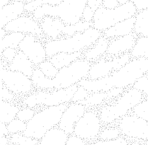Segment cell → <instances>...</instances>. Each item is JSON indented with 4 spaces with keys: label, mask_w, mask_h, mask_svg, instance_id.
<instances>
[{
    "label": "cell",
    "mask_w": 148,
    "mask_h": 145,
    "mask_svg": "<svg viewBox=\"0 0 148 145\" xmlns=\"http://www.w3.org/2000/svg\"><path fill=\"white\" fill-rule=\"evenodd\" d=\"M116 1L119 3V5H121V4H124L127 3V1H129V0H116Z\"/></svg>",
    "instance_id": "53"
},
{
    "label": "cell",
    "mask_w": 148,
    "mask_h": 145,
    "mask_svg": "<svg viewBox=\"0 0 148 145\" xmlns=\"http://www.w3.org/2000/svg\"><path fill=\"white\" fill-rule=\"evenodd\" d=\"M6 67L10 70L21 72L23 75L31 77L36 67L24 53L18 50L13 60L8 64Z\"/></svg>",
    "instance_id": "21"
},
{
    "label": "cell",
    "mask_w": 148,
    "mask_h": 145,
    "mask_svg": "<svg viewBox=\"0 0 148 145\" xmlns=\"http://www.w3.org/2000/svg\"><path fill=\"white\" fill-rule=\"evenodd\" d=\"M91 27H92V22H86L83 20H80L74 24H66L62 31V36L70 37L77 33L84 32Z\"/></svg>",
    "instance_id": "29"
},
{
    "label": "cell",
    "mask_w": 148,
    "mask_h": 145,
    "mask_svg": "<svg viewBox=\"0 0 148 145\" xmlns=\"http://www.w3.org/2000/svg\"><path fill=\"white\" fill-rule=\"evenodd\" d=\"M18 52V49L12 48H7L3 51L2 55H1V59L6 63V64H9L14 60V57L16 55Z\"/></svg>",
    "instance_id": "41"
},
{
    "label": "cell",
    "mask_w": 148,
    "mask_h": 145,
    "mask_svg": "<svg viewBox=\"0 0 148 145\" xmlns=\"http://www.w3.org/2000/svg\"><path fill=\"white\" fill-rule=\"evenodd\" d=\"M147 83H148V75L147 74H145V75H143V76L140 77V78H138V79L135 81V83H133L132 87H133V89L140 91L141 93H143V94H144V96H145L146 97H147V95H148Z\"/></svg>",
    "instance_id": "37"
},
{
    "label": "cell",
    "mask_w": 148,
    "mask_h": 145,
    "mask_svg": "<svg viewBox=\"0 0 148 145\" xmlns=\"http://www.w3.org/2000/svg\"><path fill=\"white\" fill-rule=\"evenodd\" d=\"M39 23L44 41L56 40L62 36V31L65 24L60 18L46 16L39 21Z\"/></svg>",
    "instance_id": "17"
},
{
    "label": "cell",
    "mask_w": 148,
    "mask_h": 145,
    "mask_svg": "<svg viewBox=\"0 0 148 145\" xmlns=\"http://www.w3.org/2000/svg\"><path fill=\"white\" fill-rule=\"evenodd\" d=\"M20 106L14 101L0 100V122L8 124L16 118Z\"/></svg>",
    "instance_id": "24"
},
{
    "label": "cell",
    "mask_w": 148,
    "mask_h": 145,
    "mask_svg": "<svg viewBox=\"0 0 148 145\" xmlns=\"http://www.w3.org/2000/svg\"><path fill=\"white\" fill-rule=\"evenodd\" d=\"M89 95V93L81 86H79L77 89L76 91L74 94L72 98L71 102L73 103H81L82 101L85 100Z\"/></svg>",
    "instance_id": "39"
},
{
    "label": "cell",
    "mask_w": 148,
    "mask_h": 145,
    "mask_svg": "<svg viewBox=\"0 0 148 145\" xmlns=\"http://www.w3.org/2000/svg\"><path fill=\"white\" fill-rule=\"evenodd\" d=\"M109 40L101 36L97 41L84 52H82V58L93 63L105 56L106 54Z\"/></svg>",
    "instance_id": "22"
},
{
    "label": "cell",
    "mask_w": 148,
    "mask_h": 145,
    "mask_svg": "<svg viewBox=\"0 0 148 145\" xmlns=\"http://www.w3.org/2000/svg\"><path fill=\"white\" fill-rule=\"evenodd\" d=\"M134 18L133 32L138 36L148 37V9L137 12Z\"/></svg>",
    "instance_id": "26"
},
{
    "label": "cell",
    "mask_w": 148,
    "mask_h": 145,
    "mask_svg": "<svg viewBox=\"0 0 148 145\" xmlns=\"http://www.w3.org/2000/svg\"><path fill=\"white\" fill-rule=\"evenodd\" d=\"M7 129L9 135L23 133L26 129V122L20 120L19 119L16 118L7 124Z\"/></svg>",
    "instance_id": "35"
},
{
    "label": "cell",
    "mask_w": 148,
    "mask_h": 145,
    "mask_svg": "<svg viewBox=\"0 0 148 145\" xmlns=\"http://www.w3.org/2000/svg\"><path fill=\"white\" fill-rule=\"evenodd\" d=\"M131 58H148V37L138 36L129 53Z\"/></svg>",
    "instance_id": "28"
},
{
    "label": "cell",
    "mask_w": 148,
    "mask_h": 145,
    "mask_svg": "<svg viewBox=\"0 0 148 145\" xmlns=\"http://www.w3.org/2000/svg\"><path fill=\"white\" fill-rule=\"evenodd\" d=\"M82 57V52L74 53H60L50 57V58H48V60L54 64L57 69H60L62 67L70 65L74 61Z\"/></svg>",
    "instance_id": "25"
},
{
    "label": "cell",
    "mask_w": 148,
    "mask_h": 145,
    "mask_svg": "<svg viewBox=\"0 0 148 145\" xmlns=\"http://www.w3.org/2000/svg\"><path fill=\"white\" fill-rule=\"evenodd\" d=\"M130 59L131 57L129 53L113 57H108L106 55L102 57L96 62L92 63L87 78L96 80L108 76L113 71L118 70L123 67Z\"/></svg>",
    "instance_id": "12"
},
{
    "label": "cell",
    "mask_w": 148,
    "mask_h": 145,
    "mask_svg": "<svg viewBox=\"0 0 148 145\" xmlns=\"http://www.w3.org/2000/svg\"><path fill=\"white\" fill-rule=\"evenodd\" d=\"M36 112V109L23 106L22 108H20V109L18 110V113L16 114V118L19 119L20 120L23 121V122H27L28 121H29L31 118L34 117Z\"/></svg>",
    "instance_id": "38"
},
{
    "label": "cell",
    "mask_w": 148,
    "mask_h": 145,
    "mask_svg": "<svg viewBox=\"0 0 148 145\" xmlns=\"http://www.w3.org/2000/svg\"><path fill=\"white\" fill-rule=\"evenodd\" d=\"M11 145H38L39 140L26 136L23 133L9 135Z\"/></svg>",
    "instance_id": "30"
},
{
    "label": "cell",
    "mask_w": 148,
    "mask_h": 145,
    "mask_svg": "<svg viewBox=\"0 0 148 145\" xmlns=\"http://www.w3.org/2000/svg\"><path fill=\"white\" fill-rule=\"evenodd\" d=\"M78 87L75 84L67 89L53 90H34L32 93L21 98L23 106L36 108L68 104Z\"/></svg>",
    "instance_id": "7"
},
{
    "label": "cell",
    "mask_w": 148,
    "mask_h": 145,
    "mask_svg": "<svg viewBox=\"0 0 148 145\" xmlns=\"http://www.w3.org/2000/svg\"><path fill=\"white\" fill-rule=\"evenodd\" d=\"M94 12L88 6H86L84 8V11L82 13V20L86 22H92L93 18H94Z\"/></svg>",
    "instance_id": "44"
},
{
    "label": "cell",
    "mask_w": 148,
    "mask_h": 145,
    "mask_svg": "<svg viewBox=\"0 0 148 145\" xmlns=\"http://www.w3.org/2000/svg\"><path fill=\"white\" fill-rule=\"evenodd\" d=\"M86 111V108L83 104L70 102L67 104L62 113L58 127L65 132L67 135H73L75 124Z\"/></svg>",
    "instance_id": "15"
},
{
    "label": "cell",
    "mask_w": 148,
    "mask_h": 145,
    "mask_svg": "<svg viewBox=\"0 0 148 145\" xmlns=\"http://www.w3.org/2000/svg\"><path fill=\"white\" fill-rule=\"evenodd\" d=\"M0 79L14 95L26 96L35 90L31 77L23 73L4 67L0 70Z\"/></svg>",
    "instance_id": "11"
},
{
    "label": "cell",
    "mask_w": 148,
    "mask_h": 145,
    "mask_svg": "<svg viewBox=\"0 0 148 145\" xmlns=\"http://www.w3.org/2000/svg\"><path fill=\"white\" fill-rule=\"evenodd\" d=\"M102 126L98 109L89 108L75 124L73 135L86 142L95 141L98 138Z\"/></svg>",
    "instance_id": "9"
},
{
    "label": "cell",
    "mask_w": 148,
    "mask_h": 145,
    "mask_svg": "<svg viewBox=\"0 0 148 145\" xmlns=\"http://www.w3.org/2000/svg\"><path fill=\"white\" fill-rule=\"evenodd\" d=\"M137 10L130 1L113 9L99 7L94 12L92 27L103 32L116 23L135 16Z\"/></svg>",
    "instance_id": "8"
},
{
    "label": "cell",
    "mask_w": 148,
    "mask_h": 145,
    "mask_svg": "<svg viewBox=\"0 0 148 145\" xmlns=\"http://www.w3.org/2000/svg\"><path fill=\"white\" fill-rule=\"evenodd\" d=\"M10 144V140L9 135H4L0 137V145H9Z\"/></svg>",
    "instance_id": "47"
},
{
    "label": "cell",
    "mask_w": 148,
    "mask_h": 145,
    "mask_svg": "<svg viewBox=\"0 0 148 145\" xmlns=\"http://www.w3.org/2000/svg\"><path fill=\"white\" fill-rule=\"evenodd\" d=\"M18 50L24 53L35 67L48 59L44 40L32 34L25 35Z\"/></svg>",
    "instance_id": "13"
},
{
    "label": "cell",
    "mask_w": 148,
    "mask_h": 145,
    "mask_svg": "<svg viewBox=\"0 0 148 145\" xmlns=\"http://www.w3.org/2000/svg\"><path fill=\"white\" fill-rule=\"evenodd\" d=\"M119 127L121 135L127 140L147 142L148 122L132 113L121 118L115 123Z\"/></svg>",
    "instance_id": "10"
},
{
    "label": "cell",
    "mask_w": 148,
    "mask_h": 145,
    "mask_svg": "<svg viewBox=\"0 0 148 145\" xmlns=\"http://www.w3.org/2000/svg\"><path fill=\"white\" fill-rule=\"evenodd\" d=\"M24 13V4L21 2L11 1L9 4L0 8V37H4L7 34L4 30L7 23Z\"/></svg>",
    "instance_id": "18"
},
{
    "label": "cell",
    "mask_w": 148,
    "mask_h": 145,
    "mask_svg": "<svg viewBox=\"0 0 148 145\" xmlns=\"http://www.w3.org/2000/svg\"><path fill=\"white\" fill-rule=\"evenodd\" d=\"M86 6V0H62L56 6L43 4L36 9L31 14L38 21L43 17L49 16L60 18L65 25L74 24L82 20Z\"/></svg>",
    "instance_id": "5"
},
{
    "label": "cell",
    "mask_w": 148,
    "mask_h": 145,
    "mask_svg": "<svg viewBox=\"0 0 148 145\" xmlns=\"http://www.w3.org/2000/svg\"><path fill=\"white\" fill-rule=\"evenodd\" d=\"M25 34L22 33H7L4 37H0V59L3 51L7 48L18 49V45L24 38Z\"/></svg>",
    "instance_id": "27"
},
{
    "label": "cell",
    "mask_w": 148,
    "mask_h": 145,
    "mask_svg": "<svg viewBox=\"0 0 148 145\" xmlns=\"http://www.w3.org/2000/svg\"><path fill=\"white\" fill-rule=\"evenodd\" d=\"M128 145H148V144L147 142H141V141H139V140H135V141L132 142H129Z\"/></svg>",
    "instance_id": "49"
},
{
    "label": "cell",
    "mask_w": 148,
    "mask_h": 145,
    "mask_svg": "<svg viewBox=\"0 0 148 145\" xmlns=\"http://www.w3.org/2000/svg\"><path fill=\"white\" fill-rule=\"evenodd\" d=\"M5 67H7V64H6V63L4 62L2 60H0V70Z\"/></svg>",
    "instance_id": "52"
},
{
    "label": "cell",
    "mask_w": 148,
    "mask_h": 145,
    "mask_svg": "<svg viewBox=\"0 0 148 145\" xmlns=\"http://www.w3.org/2000/svg\"><path fill=\"white\" fill-rule=\"evenodd\" d=\"M134 22V16L119 22L111 27L103 31L102 36H104L108 40L126 36V35L133 32Z\"/></svg>",
    "instance_id": "20"
},
{
    "label": "cell",
    "mask_w": 148,
    "mask_h": 145,
    "mask_svg": "<svg viewBox=\"0 0 148 145\" xmlns=\"http://www.w3.org/2000/svg\"><path fill=\"white\" fill-rule=\"evenodd\" d=\"M123 89L115 88L105 92H95L89 94V96L85 100L82 101V104L85 105L86 109L89 108H96L97 106H101L103 103H108L109 101L116 98L122 94L124 91Z\"/></svg>",
    "instance_id": "19"
},
{
    "label": "cell",
    "mask_w": 148,
    "mask_h": 145,
    "mask_svg": "<svg viewBox=\"0 0 148 145\" xmlns=\"http://www.w3.org/2000/svg\"><path fill=\"white\" fill-rule=\"evenodd\" d=\"M92 63L84 58L74 61L70 65L58 69L54 78L45 77L38 67H36L31 77L35 90H53L67 89L78 83L89 75Z\"/></svg>",
    "instance_id": "2"
},
{
    "label": "cell",
    "mask_w": 148,
    "mask_h": 145,
    "mask_svg": "<svg viewBox=\"0 0 148 145\" xmlns=\"http://www.w3.org/2000/svg\"><path fill=\"white\" fill-rule=\"evenodd\" d=\"M4 135H9L7 129V124L0 122V137Z\"/></svg>",
    "instance_id": "48"
},
{
    "label": "cell",
    "mask_w": 148,
    "mask_h": 145,
    "mask_svg": "<svg viewBox=\"0 0 148 145\" xmlns=\"http://www.w3.org/2000/svg\"><path fill=\"white\" fill-rule=\"evenodd\" d=\"M4 30L7 33L15 32L22 33L25 35L32 34L43 40L39 21L34 18L31 14L24 13L19 16L7 23L4 27Z\"/></svg>",
    "instance_id": "14"
},
{
    "label": "cell",
    "mask_w": 148,
    "mask_h": 145,
    "mask_svg": "<svg viewBox=\"0 0 148 145\" xmlns=\"http://www.w3.org/2000/svg\"><path fill=\"white\" fill-rule=\"evenodd\" d=\"M147 72L148 58H131L123 67L113 71L108 76L96 80L83 79L78 85L84 87L89 94L105 92L115 88L126 89L132 87L135 81Z\"/></svg>",
    "instance_id": "1"
},
{
    "label": "cell",
    "mask_w": 148,
    "mask_h": 145,
    "mask_svg": "<svg viewBox=\"0 0 148 145\" xmlns=\"http://www.w3.org/2000/svg\"><path fill=\"white\" fill-rule=\"evenodd\" d=\"M67 104L42 107L36 111L34 117L26 122V129L23 134L40 140L45 132L59 124L61 116Z\"/></svg>",
    "instance_id": "6"
},
{
    "label": "cell",
    "mask_w": 148,
    "mask_h": 145,
    "mask_svg": "<svg viewBox=\"0 0 148 145\" xmlns=\"http://www.w3.org/2000/svg\"><path fill=\"white\" fill-rule=\"evenodd\" d=\"M37 67H38V69L41 71L42 73L45 75V77L49 79L54 78L58 72V69L55 67L54 64L48 59L45 60V61L39 64Z\"/></svg>",
    "instance_id": "34"
},
{
    "label": "cell",
    "mask_w": 148,
    "mask_h": 145,
    "mask_svg": "<svg viewBox=\"0 0 148 145\" xmlns=\"http://www.w3.org/2000/svg\"><path fill=\"white\" fill-rule=\"evenodd\" d=\"M62 0H34L31 2L24 4L25 13L32 14L36 9L43 4H48L50 6L58 5L62 2Z\"/></svg>",
    "instance_id": "31"
},
{
    "label": "cell",
    "mask_w": 148,
    "mask_h": 145,
    "mask_svg": "<svg viewBox=\"0 0 148 145\" xmlns=\"http://www.w3.org/2000/svg\"><path fill=\"white\" fill-rule=\"evenodd\" d=\"M129 141L126 138L120 136L112 140H97L89 142L87 145H128Z\"/></svg>",
    "instance_id": "36"
},
{
    "label": "cell",
    "mask_w": 148,
    "mask_h": 145,
    "mask_svg": "<svg viewBox=\"0 0 148 145\" xmlns=\"http://www.w3.org/2000/svg\"><path fill=\"white\" fill-rule=\"evenodd\" d=\"M12 1H14V2H21L23 4H27V3L31 2V1H34V0H11Z\"/></svg>",
    "instance_id": "51"
},
{
    "label": "cell",
    "mask_w": 148,
    "mask_h": 145,
    "mask_svg": "<svg viewBox=\"0 0 148 145\" xmlns=\"http://www.w3.org/2000/svg\"><path fill=\"white\" fill-rule=\"evenodd\" d=\"M70 135L56 126L45 132L38 145H65Z\"/></svg>",
    "instance_id": "23"
},
{
    "label": "cell",
    "mask_w": 148,
    "mask_h": 145,
    "mask_svg": "<svg viewBox=\"0 0 148 145\" xmlns=\"http://www.w3.org/2000/svg\"><path fill=\"white\" fill-rule=\"evenodd\" d=\"M134 5L137 12L148 9V0H129Z\"/></svg>",
    "instance_id": "42"
},
{
    "label": "cell",
    "mask_w": 148,
    "mask_h": 145,
    "mask_svg": "<svg viewBox=\"0 0 148 145\" xmlns=\"http://www.w3.org/2000/svg\"><path fill=\"white\" fill-rule=\"evenodd\" d=\"M121 136L119 127L115 124L114 126H109L101 130L98 138L101 140H112Z\"/></svg>",
    "instance_id": "32"
},
{
    "label": "cell",
    "mask_w": 148,
    "mask_h": 145,
    "mask_svg": "<svg viewBox=\"0 0 148 145\" xmlns=\"http://www.w3.org/2000/svg\"><path fill=\"white\" fill-rule=\"evenodd\" d=\"M65 145H87V142L75 135H71L69 136Z\"/></svg>",
    "instance_id": "43"
},
{
    "label": "cell",
    "mask_w": 148,
    "mask_h": 145,
    "mask_svg": "<svg viewBox=\"0 0 148 145\" xmlns=\"http://www.w3.org/2000/svg\"><path fill=\"white\" fill-rule=\"evenodd\" d=\"M140 91L133 87L124 90L121 95L110 103H105L99 108V116L103 125H111L125 115L131 113L134 106L146 98Z\"/></svg>",
    "instance_id": "4"
},
{
    "label": "cell",
    "mask_w": 148,
    "mask_h": 145,
    "mask_svg": "<svg viewBox=\"0 0 148 145\" xmlns=\"http://www.w3.org/2000/svg\"><path fill=\"white\" fill-rule=\"evenodd\" d=\"M102 36V32L91 27L82 33H77L72 36H62L56 40L44 41L48 59L60 53H74L84 52L92 46Z\"/></svg>",
    "instance_id": "3"
},
{
    "label": "cell",
    "mask_w": 148,
    "mask_h": 145,
    "mask_svg": "<svg viewBox=\"0 0 148 145\" xmlns=\"http://www.w3.org/2000/svg\"></svg>",
    "instance_id": "54"
},
{
    "label": "cell",
    "mask_w": 148,
    "mask_h": 145,
    "mask_svg": "<svg viewBox=\"0 0 148 145\" xmlns=\"http://www.w3.org/2000/svg\"><path fill=\"white\" fill-rule=\"evenodd\" d=\"M119 5V3L116 1V0H103L102 7L107 8V9H113Z\"/></svg>",
    "instance_id": "46"
},
{
    "label": "cell",
    "mask_w": 148,
    "mask_h": 145,
    "mask_svg": "<svg viewBox=\"0 0 148 145\" xmlns=\"http://www.w3.org/2000/svg\"><path fill=\"white\" fill-rule=\"evenodd\" d=\"M16 98V96L4 86L2 80L0 79V100L14 101Z\"/></svg>",
    "instance_id": "40"
},
{
    "label": "cell",
    "mask_w": 148,
    "mask_h": 145,
    "mask_svg": "<svg viewBox=\"0 0 148 145\" xmlns=\"http://www.w3.org/2000/svg\"><path fill=\"white\" fill-rule=\"evenodd\" d=\"M148 99L147 98L143 99L139 103L137 104L132 109L131 113L135 116L145 120H148Z\"/></svg>",
    "instance_id": "33"
},
{
    "label": "cell",
    "mask_w": 148,
    "mask_h": 145,
    "mask_svg": "<svg viewBox=\"0 0 148 145\" xmlns=\"http://www.w3.org/2000/svg\"><path fill=\"white\" fill-rule=\"evenodd\" d=\"M103 0H86V6L90 7L94 12H95L99 7H102Z\"/></svg>",
    "instance_id": "45"
},
{
    "label": "cell",
    "mask_w": 148,
    "mask_h": 145,
    "mask_svg": "<svg viewBox=\"0 0 148 145\" xmlns=\"http://www.w3.org/2000/svg\"><path fill=\"white\" fill-rule=\"evenodd\" d=\"M138 36L134 32L109 40L106 56L108 57L119 56L125 53H129L134 45Z\"/></svg>",
    "instance_id": "16"
},
{
    "label": "cell",
    "mask_w": 148,
    "mask_h": 145,
    "mask_svg": "<svg viewBox=\"0 0 148 145\" xmlns=\"http://www.w3.org/2000/svg\"><path fill=\"white\" fill-rule=\"evenodd\" d=\"M11 0H0V8L4 7L11 2Z\"/></svg>",
    "instance_id": "50"
}]
</instances>
